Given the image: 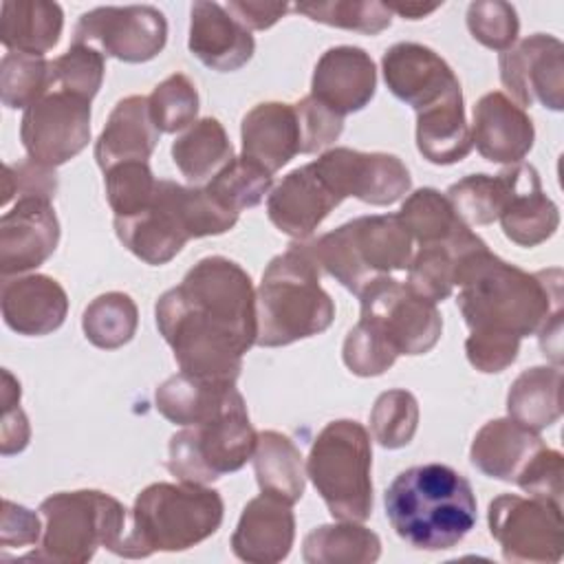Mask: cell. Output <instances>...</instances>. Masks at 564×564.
I'll return each instance as SVG.
<instances>
[{"mask_svg":"<svg viewBox=\"0 0 564 564\" xmlns=\"http://www.w3.org/2000/svg\"><path fill=\"white\" fill-rule=\"evenodd\" d=\"M156 326L183 372L236 383L256 344L258 313L249 273L229 258L198 260L156 302Z\"/></svg>","mask_w":564,"mask_h":564,"instance_id":"cell-1","label":"cell"},{"mask_svg":"<svg viewBox=\"0 0 564 564\" xmlns=\"http://www.w3.org/2000/svg\"><path fill=\"white\" fill-rule=\"evenodd\" d=\"M458 308L471 333L527 337L562 311V271L527 273L480 245L458 258Z\"/></svg>","mask_w":564,"mask_h":564,"instance_id":"cell-2","label":"cell"},{"mask_svg":"<svg viewBox=\"0 0 564 564\" xmlns=\"http://www.w3.org/2000/svg\"><path fill=\"white\" fill-rule=\"evenodd\" d=\"M383 505L394 533L423 551L452 549L476 524V496L469 480L441 463L401 471L386 489Z\"/></svg>","mask_w":564,"mask_h":564,"instance_id":"cell-3","label":"cell"},{"mask_svg":"<svg viewBox=\"0 0 564 564\" xmlns=\"http://www.w3.org/2000/svg\"><path fill=\"white\" fill-rule=\"evenodd\" d=\"M256 344L264 348L289 346L333 324L335 304L319 286V267L306 242H293L267 264L256 291Z\"/></svg>","mask_w":564,"mask_h":564,"instance_id":"cell-4","label":"cell"},{"mask_svg":"<svg viewBox=\"0 0 564 564\" xmlns=\"http://www.w3.org/2000/svg\"><path fill=\"white\" fill-rule=\"evenodd\" d=\"M216 489L185 482H154L132 507V524L119 546L121 557H148L156 551H185L214 535L223 522Z\"/></svg>","mask_w":564,"mask_h":564,"instance_id":"cell-5","label":"cell"},{"mask_svg":"<svg viewBox=\"0 0 564 564\" xmlns=\"http://www.w3.org/2000/svg\"><path fill=\"white\" fill-rule=\"evenodd\" d=\"M306 247L317 267L355 295L412 260V236L397 214L359 216Z\"/></svg>","mask_w":564,"mask_h":564,"instance_id":"cell-6","label":"cell"},{"mask_svg":"<svg viewBox=\"0 0 564 564\" xmlns=\"http://www.w3.org/2000/svg\"><path fill=\"white\" fill-rule=\"evenodd\" d=\"M40 511L44 516L42 546L29 557L44 562L84 564L99 546L119 553L128 531L126 507L97 489L53 494Z\"/></svg>","mask_w":564,"mask_h":564,"instance_id":"cell-7","label":"cell"},{"mask_svg":"<svg viewBox=\"0 0 564 564\" xmlns=\"http://www.w3.org/2000/svg\"><path fill=\"white\" fill-rule=\"evenodd\" d=\"M372 447L368 430L350 419L330 421L313 441L306 476L337 520L364 522L372 513Z\"/></svg>","mask_w":564,"mask_h":564,"instance_id":"cell-8","label":"cell"},{"mask_svg":"<svg viewBox=\"0 0 564 564\" xmlns=\"http://www.w3.org/2000/svg\"><path fill=\"white\" fill-rule=\"evenodd\" d=\"M258 434L247 405H238L212 421L187 425L170 438L167 469L185 482L207 485L238 471L256 452Z\"/></svg>","mask_w":564,"mask_h":564,"instance_id":"cell-9","label":"cell"},{"mask_svg":"<svg viewBox=\"0 0 564 564\" xmlns=\"http://www.w3.org/2000/svg\"><path fill=\"white\" fill-rule=\"evenodd\" d=\"M361 322L397 355L430 352L443 333L436 302L390 275L370 282L359 295Z\"/></svg>","mask_w":564,"mask_h":564,"instance_id":"cell-10","label":"cell"},{"mask_svg":"<svg viewBox=\"0 0 564 564\" xmlns=\"http://www.w3.org/2000/svg\"><path fill=\"white\" fill-rule=\"evenodd\" d=\"M487 520L507 562H560L564 549L560 502L502 494L489 502Z\"/></svg>","mask_w":564,"mask_h":564,"instance_id":"cell-11","label":"cell"},{"mask_svg":"<svg viewBox=\"0 0 564 564\" xmlns=\"http://www.w3.org/2000/svg\"><path fill=\"white\" fill-rule=\"evenodd\" d=\"M165 42V15L152 4L97 7L79 18L73 33V44L93 46L99 53L128 64H141L156 57Z\"/></svg>","mask_w":564,"mask_h":564,"instance_id":"cell-12","label":"cell"},{"mask_svg":"<svg viewBox=\"0 0 564 564\" xmlns=\"http://www.w3.org/2000/svg\"><path fill=\"white\" fill-rule=\"evenodd\" d=\"M26 154L44 165L75 159L90 141V101L64 90H48L33 101L20 123Z\"/></svg>","mask_w":564,"mask_h":564,"instance_id":"cell-13","label":"cell"},{"mask_svg":"<svg viewBox=\"0 0 564 564\" xmlns=\"http://www.w3.org/2000/svg\"><path fill=\"white\" fill-rule=\"evenodd\" d=\"M313 165L341 200L355 196L370 205H392L412 185L403 161L386 152L333 148L313 161Z\"/></svg>","mask_w":564,"mask_h":564,"instance_id":"cell-14","label":"cell"},{"mask_svg":"<svg viewBox=\"0 0 564 564\" xmlns=\"http://www.w3.org/2000/svg\"><path fill=\"white\" fill-rule=\"evenodd\" d=\"M500 79L518 106L542 104L549 110L564 108V44L546 33L520 40L500 53Z\"/></svg>","mask_w":564,"mask_h":564,"instance_id":"cell-15","label":"cell"},{"mask_svg":"<svg viewBox=\"0 0 564 564\" xmlns=\"http://www.w3.org/2000/svg\"><path fill=\"white\" fill-rule=\"evenodd\" d=\"M381 70L390 93L416 112L460 99V82L447 62L430 46L399 42L383 53Z\"/></svg>","mask_w":564,"mask_h":564,"instance_id":"cell-16","label":"cell"},{"mask_svg":"<svg viewBox=\"0 0 564 564\" xmlns=\"http://www.w3.org/2000/svg\"><path fill=\"white\" fill-rule=\"evenodd\" d=\"M59 242V220L51 200L18 198L0 218V273L31 271L44 264Z\"/></svg>","mask_w":564,"mask_h":564,"instance_id":"cell-17","label":"cell"},{"mask_svg":"<svg viewBox=\"0 0 564 564\" xmlns=\"http://www.w3.org/2000/svg\"><path fill=\"white\" fill-rule=\"evenodd\" d=\"M117 238L148 264L170 262L189 240L174 200V181H159L154 200L139 214L115 216Z\"/></svg>","mask_w":564,"mask_h":564,"instance_id":"cell-18","label":"cell"},{"mask_svg":"<svg viewBox=\"0 0 564 564\" xmlns=\"http://www.w3.org/2000/svg\"><path fill=\"white\" fill-rule=\"evenodd\" d=\"M341 203L313 163L289 172L267 200L269 220L286 236L304 240Z\"/></svg>","mask_w":564,"mask_h":564,"instance_id":"cell-19","label":"cell"},{"mask_svg":"<svg viewBox=\"0 0 564 564\" xmlns=\"http://www.w3.org/2000/svg\"><path fill=\"white\" fill-rule=\"evenodd\" d=\"M375 88V62L359 46H333L315 64L311 95L341 117L366 108Z\"/></svg>","mask_w":564,"mask_h":564,"instance_id":"cell-20","label":"cell"},{"mask_svg":"<svg viewBox=\"0 0 564 564\" xmlns=\"http://www.w3.org/2000/svg\"><path fill=\"white\" fill-rule=\"evenodd\" d=\"M293 538L295 516L291 502L262 491L245 505L231 535V549L242 562L275 564L291 553Z\"/></svg>","mask_w":564,"mask_h":564,"instance_id":"cell-21","label":"cell"},{"mask_svg":"<svg viewBox=\"0 0 564 564\" xmlns=\"http://www.w3.org/2000/svg\"><path fill=\"white\" fill-rule=\"evenodd\" d=\"M471 143L491 163H520L533 148L531 117L505 93H487L474 106Z\"/></svg>","mask_w":564,"mask_h":564,"instance_id":"cell-22","label":"cell"},{"mask_svg":"<svg viewBox=\"0 0 564 564\" xmlns=\"http://www.w3.org/2000/svg\"><path fill=\"white\" fill-rule=\"evenodd\" d=\"M189 53L207 68L231 73L242 68L256 48L253 35L223 4L198 0L189 11Z\"/></svg>","mask_w":564,"mask_h":564,"instance_id":"cell-23","label":"cell"},{"mask_svg":"<svg viewBox=\"0 0 564 564\" xmlns=\"http://www.w3.org/2000/svg\"><path fill=\"white\" fill-rule=\"evenodd\" d=\"M502 172L509 183L507 205L498 218L505 236L520 247H535L549 240L560 225V212L542 192L538 170L527 163H513Z\"/></svg>","mask_w":564,"mask_h":564,"instance_id":"cell-24","label":"cell"},{"mask_svg":"<svg viewBox=\"0 0 564 564\" xmlns=\"http://www.w3.org/2000/svg\"><path fill=\"white\" fill-rule=\"evenodd\" d=\"M4 324L18 335L40 337L57 330L68 313L62 284L48 275L33 273L15 280L4 278L0 289Z\"/></svg>","mask_w":564,"mask_h":564,"instance_id":"cell-25","label":"cell"},{"mask_svg":"<svg viewBox=\"0 0 564 564\" xmlns=\"http://www.w3.org/2000/svg\"><path fill=\"white\" fill-rule=\"evenodd\" d=\"M156 410L176 425H198L212 421L238 405H245L236 383L209 381L189 372H178L165 379L154 394Z\"/></svg>","mask_w":564,"mask_h":564,"instance_id":"cell-26","label":"cell"},{"mask_svg":"<svg viewBox=\"0 0 564 564\" xmlns=\"http://www.w3.org/2000/svg\"><path fill=\"white\" fill-rule=\"evenodd\" d=\"M242 156L278 172L300 152V126L293 104L264 101L242 117Z\"/></svg>","mask_w":564,"mask_h":564,"instance_id":"cell-27","label":"cell"},{"mask_svg":"<svg viewBox=\"0 0 564 564\" xmlns=\"http://www.w3.org/2000/svg\"><path fill=\"white\" fill-rule=\"evenodd\" d=\"M159 134L148 97L130 95L117 101L95 143L97 165L106 172L123 161H148L159 143Z\"/></svg>","mask_w":564,"mask_h":564,"instance_id":"cell-28","label":"cell"},{"mask_svg":"<svg viewBox=\"0 0 564 564\" xmlns=\"http://www.w3.org/2000/svg\"><path fill=\"white\" fill-rule=\"evenodd\" d=\"M544 447L538 432L509 419L485 423L471 443L469 458L485 476L516 482L527 463Z\"/></svg>","mask_w":564,"mask_h":564,"instance_id":"cell-29","label":"cell"},{"mask_svg":"<svg viewBox=\"0 0 564 564\" xmlns=\"http://www.w3.org/2000/svg\"><path fill=\"white\" fill-rule=\"evenodd\" d=\"M64 13L57 2L7 0L0 9V42L13 53L42 55L62 35Z\"/></svg>","mask_w":564,"mask_h":564,"instance_id":"cell-30","label":"cell"},{"mask_svg":"<svg viewBox=\"0 0 564 564\" xmlns=\"http://www.w3.org/2000/svg\"><path fill=\"white\" fill-rule=\"evenodd\" d=\"M416 148L430 163L452 165L463 161L474 143L465 121L463 97L416 112Z\"/></svg>","mask_w":564,"mask_h":564,"instance_id":"cell-31","label":"cell"},{"mask_svg":"<svg viewBox=\"0 0 564 564\" xmlns=\"http://www.w3.org/2000/svg\"><path fill=\"white\" fill-rule=\"evenodd\" d=\"M507 412L533 432L551 427L562 416V372L546 366L520 372L509 388Z\"/></svg>","mask_w":564,"mask_h":564,"instance_id":"cell-32","label":"cell"},{"mask_svg":"<svg viewBox=\"0 0 564 564\" xmlns=\"http://www.w3.org/2000/svg\"><path fill=\"white\" fill-rule=\"evenodd\" d=\"M256 480L264 494H273L286 502H297L304 494L306 469L293 441L275 430L258 434L253 452Z\"/></svg>","mask_w":564,"mask_h":564,"instance_id":"cell-33","label":"cell"},{"mask_svg":"<svg viewBox=\"0 0 564 564\" xmlns=\"http://www.w3.org/2000/svg\"><path fill=\"white\" fill-rule=\"evenodd\" d=\"M480 245L485 242L471 229L445 242L423 245L408 264V284L432 302L449 297L456 286L458 258Z\"/></svg>","mask_w":564,"mask_h":564,"instance_id":"cell-34","label":"cell"},{"mask_svg":"<svg viewBox=\"0 0 564 564\" xmlns=\"http://www.w3.org/2000/svg\"><path fill=\"white\" fill-rule=\"evenodd\" d=\"M234 148L223 123L214 117L194 121L176 141L172 143V159L181 174L200 183L216 176L234 156Z\"/></svg>","mask_w":564,"mask_h":564,"instance_id":"cell-35","label":"cell"},{"mask_svg":"<svg viewBox=\"0 0 564 564\" xmlns=\"http://www.w3.org/2000/svg\"><path fill=\"white\" fill-rule=\"evenodd\" d=\"M302 555L308 564H370L381 555V540L375 531L341 520L313 529L304 538Z\"/></svg>","mask_w":564,"mask_h":564,"instance_id":"cell-36","label":"cell"},{"mask_svg":"<svg viewBox=\"0 0 564 564\" xmlns=\"http://www.w3.org/2000/svg\"><path fill=\"white\" fill-rule=\"evenodd\" d=\"M399 220L412 238L423 245L445 242L469 229L467 223L454 212L447 196L432 187H421L405 198L399 209Z\"/></svg>","mask_w":564,"mask_h":564,"instance_id":"cell-37","label":"cell"},{"mask_svg":"<svg viewBox=\"0 0 564 564\" xmlns=\"http://www.w3.org/2000/svg\"><path fill=\"white\" fill-rule=\"evenodd\" d=\"M137 304L121 291H110L95 297L82 315L86 339L104 350H115L128 344L137 333Z\"/></svg>","mask_w":564,"mask_h":564,"instance_id":"cell-38","label":"cell"},{"mask_svg":"<svg viewBox=\"0 0 564 564\" xmlns=\"http://www.w3.org/2000/svg\"><path fill=\"white\" fill-rule=\"evenodd\" d=\"M273 174L247 156H234L216 176L209 178L205 189L227 209L240 214L256 207L269 194Z\"/></svg>","mask_w":564,"mask_h":564,"instance_id":"cell-39","label":"cell"},{"mask_svg":"<svg viewBox=\"0 0 564 564\" xmlns=\"http://www.w3.org/2000/svg\"><path fill=\"white\" fill-rule=\"evenodd\" d=\"M509 196V183L505 172L489 174H471L449 185L447 200L454 212L469 225H489L500 218Z\"/></svg>","mask_w":564,"mask_h":564,"instance_id":"cell-40","label":"cell"},{"mask_svg":"<svg viewBox=\"0 0 564 564\" xmlns=\"http://www.w3.org/2000/svg\"><path fill=\"white\" fill-rule=\"evenodd\" d=\"M293 9L313 22L337 29L377 35L392 22V11L377 0H330V2H297Z\"/></svg>","mask_w":564,"mask_h":564,"instance_id":"cell-41","label":"cell"},{"mask_svg":"<svg viewBox=\"0 0 564 564\" xmlns=\"http://www.w3.org/2000/svg\"><path fill=\"white\" fill-rule=\"evenodd\" d=\"M51 88V62L9 51L0 62V97L7 108H29Z\"/></svg>","mask_w":564,"mask_h":564,"instance_id":"cell-42","label":"cell"},{"mask_svg":"<svg viewBox=\"0 0 564 564\" xmlns=\"http://www.w3.org/2000/svg\"><path fill=\"white\" fill-rule=\"evenodd\" d=\"M108 205L115 216H132L143 212L156 194L159 181L154 178L148 161H123L104 172Z\"/></svg>","mask_w":564,"mask_h":564,"instance_id":"cell-43","label":"cell"},{"mask_svg":"<svg viewBox=\"0 0 564 564\" xmlns=\"http://www.w3.org/2000/svg\"><path fill=\"white\" fill-rule=\"evenodd\" d=\"M419 425V403L408 390H388L377 397L370 412V427L381 447H405Z\"/></svg>","mask_w":564,"mask_h":564,"instance_id":"cell-44","label":"cell"},{"mask_svg":"<svg viewBox=\"0 0 564 564\" xmlns=\"http://www.w3.org/2000/svg\"><path fill=\"white\" fill-rule=\"evenodd\" d=\"M104 82V53L93 46L73 44L51 62V88L93 99Z\"/></svg>","mask_w":564,"mask_h":564,"instance_id":"cell-45","label":"cell"},{"mask_svg":"<svg viewBox=\"0 0 564 564\" xmlns=\"http://www.w3.org/2000/svg\"><path fill=\"white\" fill-rule=\"evenodd\" d=\"M148 104L159 132H178L192 126L198 115L196 86L183 73L163 79L148 97Z\"/></svg>","mask_w":564,"mask_h":564,"instance_id":"cell-46","label":"cell"},{"mask_svg":"<svg viewBox=\"0 0 564 564\" xmlns=\"http://www.w3.org/2000/svg\"><path fill=\"white\" fill-rule=\"evenodd\" d=\"M174 200L189 238L225 234L238 220V214L223 207L205 187H183L174 183Z\"/></svg>","mask_w":564,"mask_h":564,"instance_id":"cell-47","label":"cell"},{"mask_svg":"<svg viewBox=\"0 0 564 564\" xmlns=\"http://www.w3.org/2000/svg\"><path fill=\"white\" fill-rule=\"evenodd\" d=\"M467 29L482 46L507 51L518 37V13L509 2L478 0L467 7Z\"/></svg>","mask_w":564,"mask_h":564,"instance_id":"cell-48","label":"cell"},{"mask_svg":"<svg viewBox=\"0 0 564 564\" xmlns=\"http://www.w3.org/2000/svg\"><path fill=\"white\" fill-rule=\"evenodd\" d=\"M341 357L352 375L377 377L383 375L399 355L370 326L359 319L344 339Z\"/></svg>","mask_w":564,"mask_h":564,"instance_id":"cell-49","label":"cell"},{"mask_svg":"<svg viewBox=\"0 0 564 564\" xmlns=\"http://www.w3.org/2000/svg\"><path fill=\"white\" fill-rule=\"evenodd\" d=\"M293 106L300 126V154H313L330 145L341 134L344 117L317 101L313 95H306Z\"/></svg>","mask_w":564,"mask_h":564,"instance_id":"cell-50","label":"cell"},{"mask_svg":"<svg viewBox=\"0 0 564 564\" xmlns=\"http://www.w3.org/2000/svg\"><path fill=\"white\" fill-rule=\"evenodd\" d=\"M57 192L55 167L44 165L31 156L20 163H7L2 176V205H9L13 196L18 198H44L53 200Z\"/></svg>","mask_w":564,"mask_h":564,"instance_id":"cell-51","label":"cell"},{"mask_svg":"<svg viewBox=\"0 0 564 564\" xmlns=\"http://www.w3.org/2000/svg\"><path fill=\"white\" fill-rule=\"evenodd\" d=\"M562 474L564 458L557 449L542 447L516 478V485L533 498L560 502L562 498Z\"/></svg>","mask_w":564,"mask_h":564,"instance_id":"cell-52","label":"cell"},{"mask_svg":"<svg viewBox=\"0 0 564 564\" xmlns=\"http://www.w3.org/2000/svg\"><path fill=\"white\" fill-rule=\"evenodd\" d=\"M520 350V337L513 335H478L469 333L465 352L469 364L480 372H502L511 366Z\"/></svg>","mask_w":564,"mask_h":564,"instance_id":"cell-53","label":"cell"},{"mask_svg":"<svg viewBox=\"0 0 564 564\" xmlns=\"http://www.w3.org/2000/svg\"><path fill=\"white\" fill-rule=\"evenodd\" d=\"M2 423H0V434H2V454H15L22 452L29 443V421L24 412L18 408L20 403V383L13 379L9 370L2 372Z\"/></svg>","mask_w":564,"mask_h":564,"instance_id":"cell-54","label":"cell"},{"mask_svg":"<svg viewBox=\"0 0 564 564\" xmlns=\"http://www.w3.org/2000/svg\"><path fill=\"white\" fill-rule=\"evenodd\" d=\"M40 529V520L31 509L2 500V549L37 544Z\"/></svg>","mask_w":564,"mask_h":564,"instance_id":"cell-55","label":"cell"},{"mask_svg":"<svg viewBox=\"0 0 564 564\" xmlns=\"http://www.w3.org/2000/svg\"><path fill=\"white\" fill-rule=\"evenodd\" d=\"M245 29H256V31H264L269 26H273L286 11L289 4L284 2H249V0H234L225 7Z\"/></svg>","mask_w":564,"mask_h":564,"instance_id":"cell-56","label":"cell"},{"mask_svg":"<svg viewBox=\"0 0 564 564\" xmlns=\"http://www.w3.org/2000/svg\"><path fill=\"white\" fill-rule=\"evenodd\" d=\"M392 13H399L408 20H421L430 13H434L441 4H423V2H386Z\"/></svg>","mask_w":564,"mask_h":564,"instance_id":"cell-57","label":"cell"}]
</instances>
